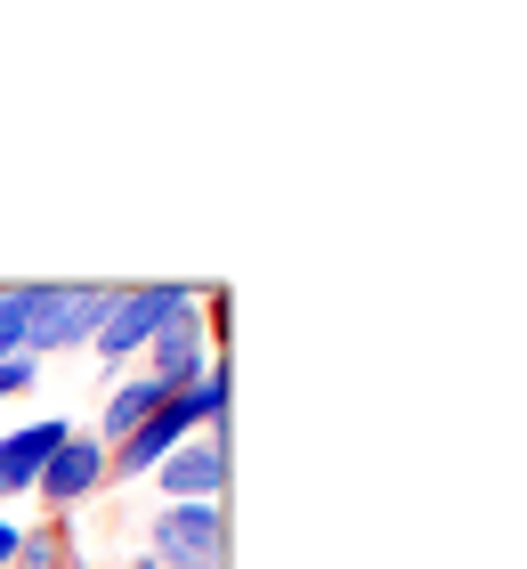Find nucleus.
<instances>
[{
	"mask_svg": "<svg viewBox=\"0 0 527 569\" xmlns=\"http://www.w3.org/2000/svg\"><path fill=\"white\" fill-rule=\"evenodd\" d=\"M171 399H179V391H163L154 375H122V382H114V399H105V431H98V439H105V448H122V439L139 431L154 407H171Z\"/></svg>",
	"mask_w": 527,
	"mask_h": 569,
	"instance_id": "1a4fd4ad",
	"label": "nucleus"
},
{
	"mask_svg": "<svg viewBox=\"0 0 527 569\" xmlns=\"http://www.w3.org/2000/svg\"><path fill=\"white\" fill-rule=\"evenodd\" d=\"M98 480H105V439L73 431L65 448L41 463V480H33V488H41V505H49V512H73L82 497H98Z\"/></svg>",
	"mask_w": 527,
	"mask_h": 569,
	"instance_id": "0eeeda50",
	"label": "nucleus"
},
{
	"mask_svg": "<svg viewBox=\"0 0 527 569\" xmlns=\"http://www.w3.org/2000/svg\"><path fill=\"white\" fill-rule=\"evenodd\" d=\"M33 375H41V358H24V350H9V358H0V399H17L24 382H33Z\"/></svg>",
	"mask_w": 527,
	"mask_h": 569,
	"instance_id": "9b49d317",
	"label": "nucleus"
},
{
	"mask_svg": "<svg viewBox=\"0 0 527 569\" xmlns=\"http://www.w3.org/2000/svg\"><path fill=\"white\" fill-rule=\"evenodd\" d=\"M17 537H24L17 521H0V569H9V561H17Z\"/></svg>",
	"mask_w": 527,
	"mask_h": 569,
	"instance_id": "f8f14e48",
	"label": "nucleus"
},
{
	"mask_svg": "<svg viewBox=\"0 0 527 569\" xmlns=\"http://www.w3.org/2000/svg\"><path fill=\"white\" fill-rule=\"evenodd\" d=\"M195 431H211V423L195 416V399H188V391H179L171 407H154V416H146L139 431H130V439H122V448H114V456H105V472H114V480H146V472H154V463H163V456L179 448V439H195Z\"/></svg>",
	"mask_w": 527,
	"mask_h": 569,
	"instance_id": "39448f33",
	"label": "nucleus"
},
{
	"mask_svg": "<svg viewBox=\"0 0 527 569\" xmlns=\"http://www.w3.org/2000/svg\"><path fill=\"white\" fill-rule=\"evenodd\" d=\"M146 561L163 569H227V512L220 505H163L146 529Z\"/></svg>",
	"mask_w": 527,
	"mask_h": 569,
	"instance_id": "7ed1b4c3",
	"label": "nucleus"
},
{
	"mask_svg": "<svg viewBox=\"0 0 527 569\" xmlns=\"http://www.w3.org/2000/svg\"><path fill=\"white\" fill-rule=\"evenodd\" d=\"M146 375L163 382V391H188V382L211 375V318H203V293L171 309V326L146 342Z\"/></svg>",
	"mask_w": 527,
	"mask_h": 569,
	"instance_id": "20e7f679",
	"label": "nucleus"
},
{
	"mask_svg": "<svg viewBox=\"0 0 527 569\" xmlns=\"http://www.w3.org/2000/svg\"><path fill=\"white\" fill-rule=\"evenodd\" d=\"M73 553H65V521H41V529H24L17 537V561L9 569H65Z\"/></svg>",
	"mask_w": 527,
	"mask_h": 569,
	"instance_id": "9d476101",
	"label": "nucleus"
},
{
	"mask_svg": "<svg viewBox=\"0 0 527 569\" xmlns=\"http://www.w3.org/2000/svg\"><path fill=\"white\" fill-rule=\"evenodd\" d=\"M105 309H114V284H33V318H24V358H58L98 342Z\"/></svg>",
	"mask_w": 527,
	"mask_h": 569,
	"instance_id": "f257e3e1",
	"label": "nucleus"
},
{
	"mask_svg": "<svg viewBox=\"0 0 527 569\" xmlns=\"http://www.w3.org/2000/svg\"><path fill=\"white\" fill-rule=\"evenodd\" d=\"M154 480H163V505H220V480H227V439L220 431H195L179 439V448L154 463Z\"/></svg>",
	"mask_w": 527,
	"mask_h": 569,
	"instance_id": "423d86ee",
	"label": "nucleus"
},
{
	"mask_svg": "<svg viewBox=\"0 0 527 569\" xmlns=\"http://www.w3.org/2000/svg\"><path fill=\"white\" fill-rule=\"evenodd\" d=\"M9 350H17V342H9V333H0V358H9Z\"/></svg>",
	"mask_w": 527,
	"mask_h": 569,
	"instance_id": "4468645a",
	"label": "nucleus"
},
{
	"mask_svg": "<svg viewBox=\"0 0 527 569\" xmlns=\"http://www.w3.org/2000/svg\"><path fill=\"white\" fill-rule=\"evenodd\" d=\"M65 569H90V561H65Z\"/></svg>",
	"mask_w": 527,
	"mask_h": 569,
	"instance_id": "2eb2a0df",
	"label": "nucleus"
},
{
	"mask_svg": "<svg viewBox=\"0 0 527 569\" xmlns=\"http://www.w3.org/2000/svg\"><path fill=\"white\" fill-rule=\"evenodd\" d=\"M203 284H114V309H105V326H98V358L105 367H130V358H146V342L171 326V309L179 301H195Z\"/></svg>",
	"mask_w": 527,
	"mask_h": 569,
	"instance_id": "f03ea898",
	"label": "nucleus"
},
{
	"mask_svg": "<svg viewBox=\"0 0 527 569\" xmlns=\"http://www.w3.org/2000/svg\"><path fill=\"white\" fill-rule=\"evenodd\" d=\"M130 569H163V561H146V553H139V561H130Z\"/></svg>",
	"mask_w": 527,
	"mask_h": 569,
	"instance_id": "ddd939ff",
	"label": "nucleus"
},
{
	"mask_svg": "<svg viewBox=\"0 0 527 569\" xmlns=\"http://www.w3.org/2000/svg\"><path fill=\"white\" fill-rule=\"evenodd\" d=\"M73 439L65 416H41V423H17V431H0V497H24V488L41 480V463L58 456Z\"/></svg>",
	"mask_w": 527,
	"mask_h": 569,
	"instance_id": "6e6552de",
	"label": "nucleus"
}]
</instances>
